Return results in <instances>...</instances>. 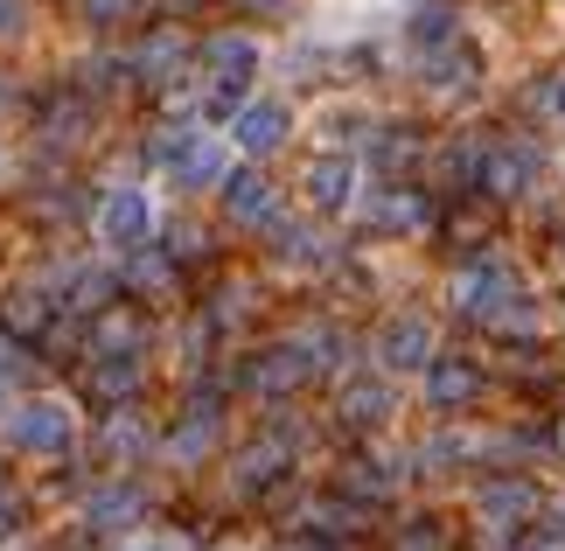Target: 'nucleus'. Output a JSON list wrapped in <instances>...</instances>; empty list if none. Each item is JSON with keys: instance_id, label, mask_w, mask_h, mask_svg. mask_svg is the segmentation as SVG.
<instances>
[{"instance_id": "15", "label": "nucleus", "mask_w": 565, "mask_h": 551, "mask_svg": "<svg viewBox=\"0 0 565 551\" xmlns=\"http://www.w3.org/2000/svg\"><path fill=\"white\" fill-rule=\"evenodd\" d=\"M342 418H350V426H384V418H391V391L371 384V378L342 384Z\"/></svg>"}, {"instance_id": "8", "label": "nucleus", "mask_w": 565, "mask_h": 551, "mask_svg": "<svg viewBox=\"0 0 565 551\" xmlns=\"http://www.w3.org/2000/svg\"><path fill=\"white\" fill-rule=\"evenodd\" d=\"M308 203L315 210H350L356 203V161L350 153H321V161H308Z\"/></svg>"}, {"instance_id": "7", "label": "nucleus", "mask_w": 565, "mask_h": 551, "mask_svg": "<svg viewBox=\"0 0 565 551\" xmlns=\"http://www.w3.org/2000/svg\"><path fill=\"white\" fill-rule=\"evenodd\" d=\"M377 363H384V370H426V363H433V328H426L419 315L384 321V336H377Z\"/></svg>"}, {"instance_id": "5", "label": "nucleus", "mask_w": 565, "mask_h": 551, "mask_svg": "<svg viewBox=\"0 0 565 551\" xmlns=\"http://www.w3.org/2000/svg\"><path fill=\"white\" fill-rule=\"evenodd\" d=\"M287 126H294V113H287L279 98H245V105L231 113V140L258 161V153H273L279 140H287Z\"/></svg>"}, {"instance_id": "27", "label": "nucleus", "mask_w": 565, "mask_h": 551, "mask_svg": "<svg viewBox=\"0 0 565 551\" xmlns=\"http://www.w3.org/2000/svg\"><path fill=\"white\" fill-rule=\"evenodd\" d=\"M245 8H279V0H245Z\"/></svg>"}, {"instance_id": "23", "label": "nucleus", "mask_w": 565, "mask_h": 551, "mask_svg": "<svg viewBox=\"0 0 565 551\" xmlns=\"http://www.w3.org/2000/svg\"><path fill=\"white\" fill-rule=\"evenodd\" d=\"M356 468H363V475H356V489H371V496H384V489H391L384 460H356Z\"/></svg>"}, {"instance_id": "18", "label": "nucleus", "mask_w": 565, "mask_h": 551, "mask_svg": "<svg viewBox=\"0 0 565 551\" xmlns=\"http://www.w3.org/2000/svg\"><path fill=\"white\" fill-rule=\"evenodd\" d=\"M279 258L287 266H321V237L300 231V224H279Z\"/></svg>"}, {"instance_id": "22", "label": "nucleus", "mask_w": 565, "mask_h": 551, "mask_svg": "<svg viewBox=\"0 0 565 551\" xmlns=\"http://www.w3.org/2000/svg\"><path fill=\"white\" fill-rule=\"evenodd\" d=\"M77 8H84V14H92V21H119V14H134V8H140V0H77Z\"/></svg>"}, {"instance_id": "2", "label": "nucleus", "mask_w": 565, "mask_h": 551, "mask_svg": "<svg viewBox=\"0 0 565 551\" xmlns=\"http://www.w3.org/2000/svg\"><path fill=\"white\" fill-rule=\"evenodd\" d=\"M154 161L175 174V189H224V174H231V153L210 134H161Z\"/></svg>"}, {"instance_id": "9", "label": "nucleus", "mask_w": 565, "mask_h": 551, "mask_svg": "<svg viewBox=\"0 0 565 551\" xmlns=\"http://www.w3.org/2000/svg\"><path fill=\"white\" fill-rule=\"evenodd\" d=\"M475 391H482V370H475V363H461V357H433V363H426V399L440 405V412L468 405Z\"/></svg>"}, {"instance_id": "26", "label": "nucleus", "mask_w": 565, "mask_h": 551, "mask_svg": "<svg viewBox=\"0 0 565 551\" xmlns=\"http://www.w3.org/2000/svg\"><path fill=\"white\" fill-rule=\"evenodd\" d=\"M552 105H558V119H565V77H558V92H552Z\"/></svg>"}, {"instance_id": "28", "label": "nucleus", "mask_w": 565, "mask_h": 551, "mask_svg": "<svg viewBox=\"0 0 565 551\" xmlns=\"http://www.w3.org/2000/svg\"><path fill=\"white\" fill-rule=\"evenodd\" d=\"M126 551H161V544H126Z\"/></svg>"}, {"instance_id": "21", "label": "nucleus", "mask_w": 565, "mask_h": 551, "mask_svg": "<svg viewBox=\"0 0 565 551\" xmlns=\"http://www.w3.org/2000/svg\"><path fill=\"white\" fill-rule=\"evenodd\" d=\"M71 307H105V294H113V279H105V273H77V286H71Z\"/></svg>"}, {"instance_id": "11", "label": "nucleus", "mask_w": 565, "mask_h": 551, "mask_svg": "<svg viewBox=\"0 0 565 551\" xmlns=\"http://www.w3.org/2000/svg\"><path fill=\"white\" fill-rule=\"evenodd\" d=\"M224 210L237 216V224H266V216L279 210V195H273V182L266 174H224Z\"/></svg>"}, {"instance_id": "25", "label": "nucleus", "mask_w": 565, "mask_h": 551, "mask_svg": "<svg viewBox=\"0 0 565 551\" xmlns=\"http://www.w3.org/2000/svg\"><path fill=\"white\" fill-rule=\"evenodd\" d=\"M21 29V0H0V35H14Z\"/></svg>"}, {"instance_id": "17", "label": "nucleus", "mask_w": 565, "mask_h": 551, "mask_svg": "<svg viewBox=\"0 0 565 551\" xmlns=\"http://www.w3.org/2000/svg\"><path fill=\"white\" fill-rule=\"evenodd\" d=\"M371 216L384 231H412V224H426V203H419V195H377Z\"/></svg>"}, {"instance_id": "14", "label": "nucleus", "mask_w": 565, "mask_h": 551, "mask_svg": "<svg viewBox=\"0 0 565 551\" xmlns=\"http://www.w3.org/2000/svg\"><path fill=\"white\" fill-rule=\"evenodd\" d=\"M203 71L210 77H252L258 71V42L252 35H216V42H203Z\"/></svg>"}, {"instance_id": "12", "label": "nucleus", "mask_w": 565, "mask_h": 551, "mask_svg": "<svg viewBox=\"0 0 565 551\" xmlns=\"http://www.w3.org/2000/svg\"><path fill=\"white\" fill-rule=\"evenodd\" d=\"M482 517L489 523H531L537 517V489H531V481H489V489H482Z\"/></svg>"}, {"instance_id": "3", "label": "nucleus", "mask_w": 565, "mask_h": 551, "mask_svg": "<svg viewBox=\"0 0 565 551\" xmlns=\"http://www.w3.org/2000/svg\"><path fill=\"white\" fill-rule=\"evenodd\" d=\"M8 433H14L21 454H71L77 418H71V405H56V399H29V405H14Z\"/></svg>"}, {"instance_id": "13", "label": "nucleus", "mask_w": 565, "mask_h": 551, "mask_svg": "<svg viewBox=\"0 0 565 551\" xmlns=\"http://www.w3.org/2000/svg\"><path fill=\"white\" fill-rule=\"evenodd\" d=\"M92 391L98 399H134L140 391V357L134 349H105V357L92 363Z\"/></svg>"}, {"instance_id": "24", "label": "nucleus", "mask_w": 565, "mask_h": 551, "mask_svg": "<svg viewBox=\"0 0 565 551\" xmlns=\"http://www.w3.org/2000/svg\"><path fill=\"white\" fill-rule=\"evenodd\" d=\"M134 279H140V286H161V279H168V266H161V258H140Z\"/></svg>"}, {"instance_id": "16", "label": "nucleus", "mask_w": 565, "mask_h": 551, "mask_svg": "<svg viewBox=\"0 0 565 551\" xmlns=\"http://www.w3.org/2000/svg\"><path fill=\"white\" fill-rule=\"evenodd\" d=\"M98 523V531H113V523H126V517H140V489H98L92 496V510H84Z\"/></svg>"}, {"instance_id": "20", "label": "nucleus", "mask_w": 565, "mask_h": 551, "mask_svg": "<svg viewBox=\"0 0 565 551\" xmlns=\"http://www.w3.org/2000/svg\"><path fill=\"white\" fill-rule=\"evenodd\" d=\"M447 35H454V21H447V8H419V21H412V42H419V50H440Z\"/></svg>"}, {"instance_id": "6", "label": "nucleus", "mask_w": 565, "mask_h": 551, "mask_svg": "<svg viewBox=\"0 0 565 551\" xmlns=\"http://www.w3.org/2000/svg\"><path fill=\"white\" fill-rule=\"evenodd\" d=\"M315 370H321V357H315V336H308V342H279V349H266V357L252 363V384L266 391V399H279V391L308 384Z\"/></svg>"}, {"instance_id": "10", "label": "nucleus", "mask_w": 565, "mask_h": 551, "mask_svg": "<svg viewBox=\"0 0 565 551\" xmlns=\"http://www.w3.org/2000/svg\"><path fill=\"white\" fill-rule=\"evenodd\" d=\"M531 182H537V147H495L482 161V189L495 195H524Z\"/></svg>"}, {"instance_id": "1", "label": "nucleus", "mask_w": 565, "mask_h": 551, "mask_svg": "<svg viewBox=\"0 0 565 551\" xmlns=\"http://www.w3.org/2000/svg\"><path fill=\"white\" fill-rule=\"evenodd\" d=\"M454 307L461 315H482L495 328H524L531 321V300H524V286H516V273L503 266V258H482V266H468L461 279H454Z\"/></svg>"}, {"instance_id": "4", "label": "nucleus", "mask_w": 565, "mask_h": 551, "mask_svg": "<svg viewBox=\"0 0 565 551\" xmlns=\"http://www.w3.org/2000/svg\"><path fill=\"white\" fill-rule=\"evenodd\" d=\"M98 237L113 252H140L147 237H154V203H147V189H113L98 203Z\"/></svg>"}, {"instance_id": "19", "label": "nucleus", "mask_w": 565, "mask_h": 551, "mask_svg": "<svg viewBox=\"0 0 565 551\" xmlns=\"http://www.w3.org/2000/svg\"><path fill=\"white\" fill-rule=\"evenodd\" d=\"M273 475H279V439H266V447L245 454V468H237V489H266Z\"/></svg>"}]
</instances>
